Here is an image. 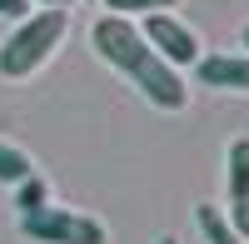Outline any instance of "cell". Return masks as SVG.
Returning <instances> with one entry per match:
<instances>
[{
	"label": "cell",
	"instance_id": "6da1fadb",
	"mask_svg": "<svg viewBox=\"0 0 249 244\" xmlns=\"http://www.w3.org/2000/svg\"><path fill=\"white\" fill-rule=\"evenodd\" d=\"M90 45H95V55L105 60L110 70H120L124 80H130L155 110H170V115H175V110L190 105V85H184V75L170 70L150 45H144V35H140L135 20H124V15H100L95 25H90Z\"/></svg>",
	"mask_w": 249,
	"mask_h": 244
},
{
	"label": "cell",
	"instance_id": "7a4b0ae2",
	"mask_svg": "<svg viewBox=\"0 0 249 244\" xmlns=\"http://www.w3.org/2000/svg\"><path fill=\"white\" fill-rule=\"evenodd\" d=\"M65 35H70V10H30L0 40V75L5 80H30L60 50Z\"/></svg>",
	"mask_w": 249,
	"mask_h": 244
},
{
	"label": "cell",
	"instance_id": "3957f363",
	"mask_svg": "<svg viewBox=\"0 0 249 244\" xmlns=\"http://www.w3.org/2000/svg\"><path fill=\"white\" fill-rule=\"evenodd\" d=\"M20 234L35 239V244H110V229L95 214L55 209V205L35 209V214H20Z\"/></svg>",
	"mask_w": 249,
	"mask_h": 244
},
{
	"label": "cell",
	"instance_id": "277c9868",
	"mask_svg": "<svg viewBox=\"0 0 249 244\" xmlns=\"http://www.w3.org/2000/svg\"><path fill=\"white\" fill-rule=\"evenodd\" d=\"M140 35H144V45H150L170 70H190V65H199V55H204V40H199V30L195 25H184L179 15H170V10H155V15H144L140 20Z\"/></svg>",
	"mask_w": 249,
	"mask_h": 244
},
{
	"label": "cell",
	"instance_id": "5b68a950",
	"mask_svg": "<svg viewBox=\"0 0 249 244\" xmlns=\"http://www.w3.org/2000/svg\"><path fill=\"white\" fill-rule=\"evenodd\" d=\"M199 85H210V90H234V95H249V55L244 50H219V55H199Z\"/></svg>",
	"mask_w": 249,
	"mask_h": 244
},
{
	"label": "cell",
	"instance_id": "8992f818",
	"mask_svg": "<svg viewBox=\"0 0 249 244\" xmlns=\"http://www.w3.org/2000/svg\"><path fill=\"white\" fill-rule=\"evenodd\" d=\"M224 190H230V205L249 199V139H234L224 155Z\"/></svg>",
	"mask_w": 249,
	"mask_h": 244
},
{
	"label": "cell",
	"instance_id": "52a82bcc",
	"mask_svg": "<svg viewBox=\"0 0 249 244\" xmlns=\"http://www.w3.org/2000/svg\"><path fill=\"white\" fill-rule=\"evenodd\" d=\"M199 234L210 239V244H239V234H234V225H230V214H224L219 205H199Z\"/></svg>",
	"mask_w": 249,
	"mask_h": 244
},
{
	"label": "cell",
	"instance_id": "ba28073f",
	"mask_svg": "<svg viewBox=\"0 0 249 244\" xmlns=\"http://www.w3.org/2000/svg\"><path fill=\"white\" fill-rule=\"evenodd\" d=\"M30 174H35V159L20 145L0 139V185H20V179H30Z\"/></svg>",
	"mask_w": 249,
	"mask_h": 244
},
{
	"label": "cell",
	"instance_id": "9c48e42d",
	"mask_svg": "<svg viewBox=\"0 0 249 244\" xmlns=\"http://www.w3.org/2000/svg\"><path fill=\"white\" fill-rule=\"evenodd\" d=\"M45 205H50V185H45L40 174H30V179H20V185H15V209H20V214H35V209H45Z\"/></svg>",
	"mask_w": 249,
	"mask_h": 244
},
{
	"label": "cell",
	"instance_id": "30bf717a",
	"mask_svg": "<svg viewBox=\"0 0 249 244\" xmlns=\"http://www.w3.org/2000/svg\"><path fill=\"white\" fill-rule=\"evenodd\" d=\"M110 15H124V20H135V15H155V10H170L179 5V0H105Z\"/></svg>",
	"mask_w": 249,
	"mask_h": 244
},
{
	"label": "cell",
	"instance_id": "8fae6325",
	"mask_svg": "<svg viewBox=\"0 0 249 244\" xmlns=\"http://www.w3.org/2000/svg\"><path fill=\"white\" fill-rule=\"evenodd\" d=\"M230 225H234L239 244H249V199H244V205H230Z\"/></svg>",
	"mask_w": 249,
	"mask_h": 244
},
{
	"label": "cell",
	"instance_id": "7c38bea8",
	"mask_svg": "<svg viewBox=\"0 0 249 244\" xmlns=\"http://www.w3.org/2000/svg\"><path fill=\"white\" fill-rule=\"evenodd\" d=\"M0 15H5V20H25L30 15V0H0Z\"/></svg>",
	"mask_w": 249,
	"mask_h": 244
},
{
	"label": "cell",
	"instance_id": "4fadbf2b",
	"mask_svg": "<svg viewBox=\"0 0 249 244\" xmlns=\"http://www.w3.org/2000/svg\"><path fill=\"white\" fill-rule=\"evenodd\" d=\"M30 5H45V10H65V5H75V0H30Z\"/></svg>",
	"mask_w": 249,
	"mask_h": 244
},
{
	"label": "cell",
	"instance_id": "5bb4252c",
	"mask_svg": "<svg viewBox=\"0 0 249 244\" xmlns=\"http://www.w3.org/2000/svg\"><path fill=\"white\" fill-rule=\"evenodd\" d=\"M239 45H244V55H249V25H244V30H239Z\"/></svg>",
	"mask_w": 249,
	"mask_h": 244
},
{
	"label": "cell",
	"instance_id": "9a60e30c",
	"mask_svg": "<svg viewBox=\"0 0 249 244\" xmlns=\"http://www.w3.org/2000/svg\"><path fill=\"white\" fill-rule=\"evenodd\" d=\"M160 244H179V239H160Z\"/></svg>",
	"mask_w": 249,
	"mask_h": 244
}]
</instances>
